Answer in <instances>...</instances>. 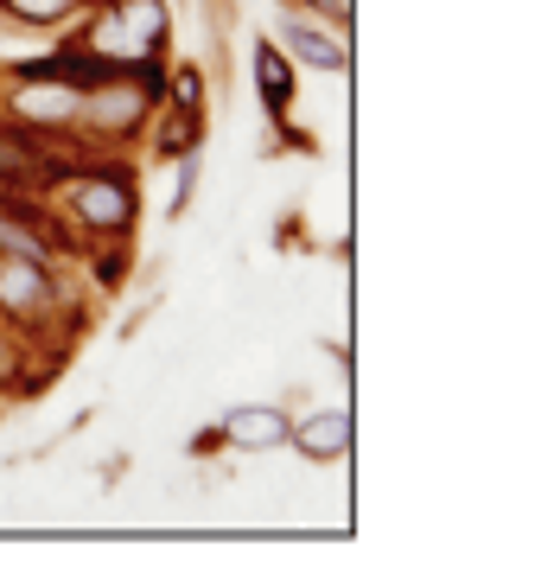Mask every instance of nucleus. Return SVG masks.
Segmentation results:
<instances>
[{
	"mask_svg": "<svg viewBox=\"0 0 554 561\" xmlns=\"http://www.w3.org/2000/svg\"><path fill=\"white\" fill-rule=\"evenodd\" d=\"M51 205L65 210V224L77 237H96V243H128L140 210V185L128 167L108 160V147H96L83 167H70L58 185H51Z\"/></svg>",
	"mask_w": 554,
	"mask_h": 561,
	"instance_id": "obj_1",
	"label": "nucleus"
},
{
	"mask_svg": "<svg viewBox=\"0 0 554 561\" xmlns=\"http://www.w3.org/2000/svg\"><path fill=\"white\" fill-rule=\"evenodd\" d=\"M45 319H58V275H51V262L0 255V325L33 332Z\"/></svg>",
	"mask_w": 554,
	"mask_h": 561,
	"instance_id": "obj_2",
	"label": "nucleus"
},
{
	"mask_svg": "<svg viewBox=\"0 0 554 561\" xmlns=\"http://www.w3.org/2000/svg\"><path fill=\"white\" fill-rule=\"evenodd\" d=\"M77 108H83V90H77V83L20 77L13 96H7V122H20V128H33V135H77Z\"/></svg>",
	"mask_w": 554,
	"mask_h": 561,
	"instance_id": "obj_3",
	"label": "nucleus"
},
{
	"mask_svg": "<svg viewBox=\"0 0 554 561\" xmlns=\"http://www.w3.org/2000/svg\"><path fill=\"white\" fill-rule=\"evenodd\" d=\"M287 427H293V415L280 402H236L217 415V440L236 454H275V447H287Z\"/></svg>",
	"mask_w": 554,
	"mask_h": 561,
	"instance_id": "obj_4",
	"label": "nucleus"
},
{
	"mask_svg": "<svg viewBox=\"0 0 554 561\" xmlns=\"http://www.w3.org/2000/svg\"><path fill=\"white\" fill-rule=\"evenodd\" d=\"M287 447L300 459H312V466H332V459L350 454V409L345 402H332V409H312V415H300L293 427H287Z\"/></svg>",
	"mask_w": 554,
	"mask_h": 561,
	"instance_id": "obj_5",
	"label": "nucleus"
},
{
	"mask_svg": "<svg viewBox=\"0 0 554 561\" xmlns=\"http://www.w3.org/2000/svg\"><path fill=\"white\" fill-rule=\"evenodd\" d=\"M275 45L287 51V58H300V65L325 70V77H345V70H350L345 33H325V26H307V20H280Z\"/></svg>",
	"mask_w": 554,
	"mask_h": 561,
	"instance_id": "obj_6",
	"label": "nucleus"
},
{
	"mask_svg": "<svg viewBox=\"0 0 554 561\" xmlns=\"http://www.w3.org/2000/svg\"><path fill=\"white\" fill-rule=\"evenodd\" d=\"M255 96L268 108V122L293 115V58L280 51L275 38H255Z\"/></svg>",
	"mask_w": 554,
	"mask_h": 561,
	"instance_id": "obj_7",
	"label": "nucleus"
},
{
	"mask_svg": "<svg viewBox=\"0 0 554 561\" xmlns=\"http://www.w3.org/2000/svg\"><path fill=\"white\" fill-rule=\"evenodd\" d=\"M147 135H153V153L160 160H178V153H192L198 140H205V108H153V122H147Z\"/></svg>",
	"mask_w": 554,
	"mask_h": 561,
	"instance_id": "obj_8",
	"label": "nucleus"
},
{
	"mask_svg": "<svg viewBox=\"0 0 554 561\" xmlns=\"http://www.w3.org/2000/svg\"><path fill=\"white\" fill-rule=\"evenodd\" d=\"M83 7H90V0H0V20L20 26V33H51V26L77 20Z\"/></svg>",
	"mask_w": 554,
	"mask_h": 561,
	"instance_id": "obj_9",
	"label": "nucleus"
},
{
	"mask_svg": "<svg viewBox=\"0 0 554 561\" xmlns=\"http://www.w3.org/2000/svg\"><path fill=\"white\" fill-rule=\"evenodd\" d=\"M198 173H205V153H178L173 160V192H166V217H185L192 210V192H198Z\"/></svg>",
	"mask_w": 554,
	"mask_h": 561,
	"instance_id": "obj_10",
	"label": "nucleus"
},
{
	"mask_svg": "<svg viewBox=\"0 0 554 561\" xmlns=\"http://www.w3.org/2000/svg\"><path fill=\"white\" fill-rule=\"evenodd\" d=\"M166 96H173L178 108H205V70L198 65H173L166 70Z\"/></svg>",
	"mask_w": 554,
	"mask_h": 561,
	"instance_id": "obj_11",
	"label": "nucleus"
}]
</instances>
